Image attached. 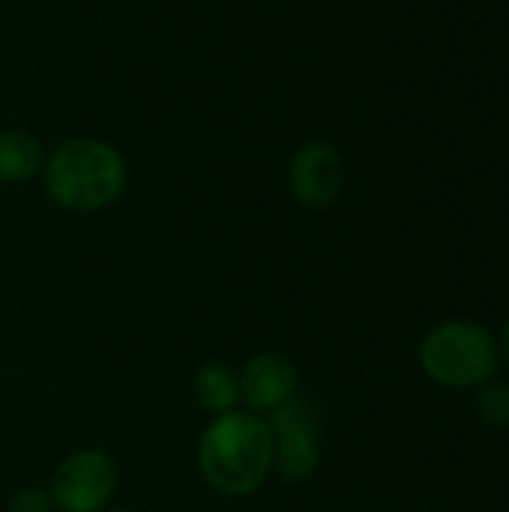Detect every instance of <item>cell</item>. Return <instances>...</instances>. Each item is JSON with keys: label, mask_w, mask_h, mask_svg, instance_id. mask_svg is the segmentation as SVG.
Returning a JSON list of instances; mask_svg holds the SVG:
<instances>
[{"label": "cell", "mask_w": 509, "mask_h": 512, "mask_svg": "<svg viewBox=\"0 0 509 512\" xmlns=\"http://www.w3.org/2000/svg\"><path fill=\"white\" fill-rule=\"evenodd\" d=\"M498 354H501V360H507L509 363V318L504 321L501 336H498Z\"/></svg>", "instance_id": "obj_12"}, {"label": "cell", "mask_w": 509, "mask_h": 512, "mask_svg": "<svg viewBox=\"0 0 509 512\" xmlns=\"http://www.w3.org/2000/svg\"><path fill=\"white\" fill-rule=\"evenodd\" d=\"M417 363L432 384L453 393H468L498 378L501 354L498 339L483 324L450 318L435 324L423 336L417 348Z\"/></svg>", "instance_id": "obj_3"}, {"label": "cell", "mask_w": 509, "mask_h": 512, "mask_svg": "<svg viewBox=\"0 0 509 512\" xmlns=\"http://www.w3.org/2000/svg\"><path fill=\"white\" fill-rule=\"evenodd\" d=\"M237 372H240V408L264 420L273 411H279L285 402H291L300 387L294 360L279 351H258Z\"/></svg>", "instance_id": "obj_7"}, {"label": "cell", "mask_w": 509, "mask_h": 512, "mask_svg": "<svg viewBox=\"0 0 509 512\" xmlns=\"http://www.w3.org/2000/svg\"><path fill=\"white\" fill-rule=\"evenodd\" d=\"M102 512H138V510H129V507H108V510Z\"/></svg>", "instance_id": "obj_13"}, {"label": "cell", "mask_w": 509, "mask_h": 512, "mask_svg": "<svg viewBox=\"0 0 509 512\" xmlns=\"http://www.w3.org/2000/svg\"><path fill=\"white\" fill-rule=\"evenodd\" d=\"M120 483V468L111 453L99 447H81L60 459L48 480L54 512H102L111 507Z\"/></svg>", "instance_id": "obj_4"}, {"label": "cell", "mask_w": 509, "mask_h": 512, "mask_svg": "<svg viewBox=\"0 0 509 512\" xmlns=\"http://www.w3.org/2000/svg\"><path fill=\"white\" fill-rule=\"evenodd\" d=\"M273 438V474L285 483H306L321 465L318 411L312 402L294 396L267 417Z\"/></svg>", "instance_id": "obj_5"}, {"label": "cell", "mask_w": 509, "mask_h": 512, "mask_svg": "<svg viewBox=\"0 0 509 512\" xmlns=\"http://www.w3.org/2000/svg\"><path fill=\"white\" fill-rule=\"evenodd\" d=\"M288 186L291 195L309 207L324 210L330 207L345 186V159L330 141H306L297 147L288 165Z\"/></svg>", "instance_id": "obj_6"}, {"label": "cell", "mask_w": 509, "mask_h": 512, "mask_svg": "<svg viewBox=\"0 0 509 512\" xmlns=\"http://www.w3.org/2000/svg\"><path fill=\"white\" fill-rule=\"evenodd\" d=\"M123 153L99 138H69L42 162V186L48 198L69 213H99L126 189Z\"/></svg>", "instance_id": "obj_2"}, {"label": "cell", "mask_w": 509, "mask_h": 512, "mask_svg": "<svg viewBox=\"0 0 509 512\" xmlns=\"http://www.w3.org/2000/svg\"><path fill=\"white\" fill-rule=\"evenodd\" d=\"M42 162H45V153L36 135L21 132V129L0 132V183L3 186L30 180L36 171H42Z\"/></svg>", "instance_id": "obj_9"}, {"label": "cell", "mask_w": 509, "mask_h": 512, "mask_svg": "<svg viewBox=\"0 0 509 512\" xmlns=\"http://www.w3.org/2000/svg\"><path fill=\"white\" fill-rule=\"evenodd\" d=\"M195 465L201 480L225 498H249L273 477V438L264 417L228 411L210 417L198 444Z\"/></svg>", "instance_id": "obj_1"}, {"label": "cell", "mask_w": 509, "mask_h": 512, "mask_svg": "<svg viewBox=\"0 0 509 512\" xmlns=\"http://www.w3.org/2000/svg\"><path fill=\"white\" fill-rule=\"evenodd\" d=\"M9 512H54V501L45 486H24L9 498Z\"/></svg>", "instance_id": "obj_11"}, {"label": "cell", "mask_w": 509, "mask_h": 512, "mask_svg": "<svg viewBox=\"0 0 509 512\" xmlns=\"http://www.w3.org/2000/svg\"><path fill=\"white\" fill-rule=\"evenodd\" d=\"M477 393V414L489 429H509V384L501 378L486 381Z\"/></svg>", "instance_id": "obj_10"}, {"label": "cell", "mask_w": 509, "mask_h": 512, "mask_svg": "<svg viewBox=\"0 0 509 512\" xmlns=\"http://www.w3.org/2000/svg\"><path fill=\"white\" fill-rule=\"evenodd\" d=\"M192 399L210 417L240 408V372L231 363L207 360L192 375Z\"/></svg>", "instance_id": "obj_8"}]
</instances>
